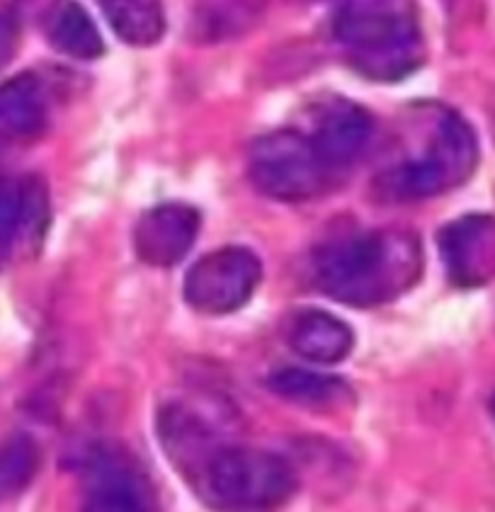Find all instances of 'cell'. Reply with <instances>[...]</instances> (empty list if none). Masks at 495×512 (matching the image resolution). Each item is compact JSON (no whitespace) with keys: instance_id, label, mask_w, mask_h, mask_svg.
Instances as JSON below:
<instances>
[{"instance_id":"obj_1","label":"cell","mask_w":495,"mask_h":512,"mask_svg":"<svg viewBox=\"0 0 495 512\" xmlns=\"http://www.w3.org/2000/svg\"><path fill=\"white\" fill-rule=\"evenodd\" d=\"M423 275V246L413 231L379 229L335 238L314 253V282L355 309L389 304Z\"/></svg>"},{"instance_id":"obj_2","label":"cell","mask_w":495,"mask_h":512,"mask_svg":"<svg viewBox=\"0 0 495 512\" xmlns=\"http://www.w3.org/2000/svg\"><path fill=\"white\" fill-rule=\"evenodd\" d=\"M479 166V141L459 112L440 105L420 107L413 119V149L384 168L377 190L398 202L437 197L464 185Z\"/></svg>"},{"instance_id":"obj_3","label":"cell","mask_w":495,"mask_h":512,"mask_svg":"<svg viewBox=\"0 0 495 512\" xmlns=\"http://www.w3.org/2000/svg\"><path fill=\"white\" fill-rule=\"evenodd\" d=\"M333 34L350 64L372 81H401L423 64V30L411 3L338 5Z\"/></svg>"},{"instance_id":"obj_4","label":"cell","mask_w":495,"mask_h":512,"mask_svg":"<svg viewBox=\"0 0 495 512\" xmlns=\"http://www.w3.org/2000/svg\"><path fill=\"white\" fill-rule=\"evenodd\" d=\"M192 483L219 512H275L294 498L299 476L280 454L214 447L192 466Z\"/></svg>"},{"instance_id":"obj_5","label":"cell","mask_w":495,"mask_h":512,"mask_svg":"<svg viewBox=\"0 0 495 512\" xmlns=\"http://www.w3.org/2000/svg\"><path fill=\"white\" fill-rule=\"evenodd\" d=\"M250 182L280 202H306L338 182L340 175L323 161L309 134L280 129L260 136L248 151Z\"/></svg>"},{"instance_id":"obj_6","label":"cell","mask_w":495,"mask_h":512,"mask_svg":"<svg viewBox=\"0 0 495 512\" xmlns=\"http://www.w3.org/2000/svg\"><path fill=\"white\" fill-rule=\"evenodd\" d=\"M263 280V263L250 248L224 246L199 258L185 275V301L199 314L226 316L243 309Z\"/></svg>"},{"instance_id":"obj_7","label":"cell","mask_w":495,"mask_h":512,"mask_svg":"<svg viewBox=\"0 0 495 512\" xmlns=\"http://www.w3.org/2000/svg\"><path fill=\"white\" fill-rule=\"evenodd\" d=\"M449 280L476 289L495 280V216L466 214L437 236Z\"/></svg>"},{"instance_id":"obj_8","label":"cell","mask_w":495,"mask_h":512,"mask_svg":"<svg viewBox=\"0 0 495 512\" xmlns=\"http://www.w3.org/2000/svg\"><path fill=\"white\" fill-rule=\"evenodd\" d=\"M372 136V115L355 102L340 98H330L316 107L314 129L309 132V139L314 141L323 161L338 175L360 161L372 144Z\"/></svg>"},{"instance_id":"obj_9","label":"cell","mask_w":495,"mask_h":512,"mask_svg":"<svg viewBox=\"0 0 495 512\" xmlns=\"http://www.w3.org/2000/svg\"><path fill=\"white\" fill-rule=\"evenodd\" d=\"M202 216L192 204L165 202L141 214L134 229V250L151 267L178 265L195 246Z\"/></svg>"},{"instance_id":"obj_10","label":"cell","mask_w":495,"mask_h":512,"mask_svg":"<svg viewBox=\"0 0 495 512\" xmlns=\"http://www.w3.org/2000/svg\"><path fill=\"white\" fill-rule=\"evenodd\" d=\"M49 214L47 190L34 178H13L0 173V263L20 243L44 231Z\"/></svg>"},{"instance_id":"obj_11","label":"cell","mask_w":495,"mask_h":512,"mask_svg":"<svg viewBox=\"0 0 495 512\" xmlns=\"http://www.w3.org/2000/svg\"><path fill=\"white\" fill-rule=\"evenodd\" d=\"M47 119L49 95L42 78L27 71L0 85V141L34 139Z\"/></svg>"},{"instance_id":"obj_12","label":"cell","mask_w":495,"mask_h":512,"mask_svg":"<svg viewBox=\"0 0 495 512\" xmlns=\"http://www.w3.org/2000/svg\"><path fill=\"white\" fill-rule=\"evenodd\" d=\"M287 340L301 360L316 364L343 362L355 347V333L350 326L321 309H306L294 316Z\"/></svg>"},{"instance_id":"obj_13","label":"cell","mask_w":495,"mask_h":512,"mask_svg":"<svg viewBox=\"0 0 495 512\" xmlns=\"http://www.w3.org/2000/svg\"><path fill=\"white\" fill-rule=\"evenodd\" d=\"M47 37L61 54L78 61H93L105 54L98 27L78 3H61L47 17Z\"/></svg>"},{"instance_id":"obj_14","label":"cell","mask_w":495,"mask_h":512,"mask_svg":"<svg viewBox=\"0 0 495 512\" xmlns=\"http://www.w3.org/2000/svg\"><path fill=\"white\" fill-rule=\"evenodd\" d=\"M102 13L124 44L153 47L165 34V13L161 3L132 0V3H102Z\"/></svg>"},{"instance_id":"obj_15","label":"cell","mask_w":495,"mask_h":512,"mask_svg":"<svg viewBox=\"0 0 495 512\" xmlns=\"http://www.w3.org/2000/svg\"><path fill=\"white\" fill-rule=\"evenodd\" d=\"M270 389L289 401L326 406L345 391V381L309 372V369H282L270 377Z\"/></svg>"},{"instance_id":"obj_16","label":"cell","mask_w":495,"mask_h":512,"mask_svg":"<svg viewBox=\"0 0 495 512\" xmlns=\"http://www.w3.org/2000/svg\"><path fill=\"white\" fill-rule=\"evenodd\" d=\"M81 512H149L146 500L122 471H102Z\"/></svg>"},{"instance_id":"obj_17","label":"cell","mask_w":495,"mask_h":512,"mask_svg":"<svg viewBox=\"0 0 495 512\" xmlns=\"http://www.w3.org/2000/svg\"><path fill=\"white\" fill-rule=\"evenodd\" d=\"M39 452L30 437H13L0 442V500L17 496L32 481Z\"/></svg>"},{"instance_id":"obj_18","label":"cell","mask_w":495,"mask_h":512,"mask_svg":"<svg viewBox=\"0 0 495 512\" xmlns=\"http://www.w3.org/2000/svg\"><path fill=\"white\" fill-rule=\"evenodd\" d=\"M20 44V25L13 15L0 13V71L13 61Z\"/></svg>"},{"instance_id":"obj_19","label":"cell","mask_w":495,"mask_h":512,"mask_svg":"<svg viewBox=\"0 0 495 512\" xmlns=\"http://www.w3.org/2000/svg\"><path fill=\"white\" fill-rule=\"evenodd\" d=\"M491 413H493V418H495V396H493V403H491Z\"/></svg>"}]
</instances>
